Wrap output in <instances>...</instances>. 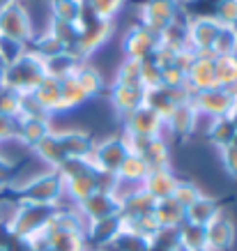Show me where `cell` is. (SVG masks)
Masks as SVG:
<instances>
[{
    "label": "cell",
    "mask_w": 237,
    "mask_h": 251,
    "mask_svg": "<svg viewBox=\"0 0 237 251\" xmlns=\"http://www.w3.org/2000/svg\"><path fill=\"white\" fill-rule=\"evenodd\" d=\"M48 74V65H46L44 58H39L35 51H25V53L14 62L5 67V85L16 90L19 95H30L42 78Z\"/></svg>",
    "instance_id": "cell-1"
},
{
    "label": "cell",
    "mask_w": 237,
    "mask_h": 251,
    "mask_svg": "<svg viewBox=\"0 0 237 251\" xmlns=\"http://www.w3.org/2000/svg\"><path fill=\"white\" fill-rule=\"evenodd\" d=\"M138 25L159 37L170 23L177 21L180 16V2L177 0H143L136 7Z\"/></svg>",
    "instance_id": "cell-2"
},
{
    "label": "cell",
    "mask_w": 237,
    "mask_h": 251,
    "mask_svg": "<svg viewBox=\"0 0 237 251\" xmlns=\"http://www.w3.org/2000/svg\"><path fill=\"white\" fill-rule=\"evenodd\" d=\"M0 37H9L23 44H32L35 39V25H32L30 12L21 0H14L5 7H0Z\"/></svg>",
    "instance_id": "cell-3"
},
{
    "label": "cell",
    "mask_w": 237,
    "mask_h": 251,
    "mask_svg": "<svg viewBox=\"0 0 237 251\" xmlns=\"http://www.w3.org/2000/svg\"><path fill=\"white\" fill-rule=\"evenodd\" d=\"M115 35V23L113 21H99V19H92L85 25H81V32H78V39L71 53L78 55V58H90L95 55L99 49L113 39Z\"/></svg>",
    "instance_id": "cell-4"
},
{
    "label": "cell",
    "mask_w": 237,
    "mask_h": 251,
    "mask_svg": "<svg viewBox=\"0 0 237 251\" xmlns=\"http://www.w3.org/2000/svg\"><path fill=\"white\" fill-rule=\"evenodd\" d=\"M221 28L223 25L212 14H198L189 19L187 21V49H191L193 53L212 51Z\"/></svg>",
    "instance_id": "cell-5"
},
{
    "label": "cell",
    "mask_w": 237,
    "mask_h": 251,
    "mask_svg": "<svg viewBox=\"0 0 237 251\" xmlns=\"http://www.w3.org/2000/svg\"><path fill=\"white\" fill-rule=\"evenodd\" d=\"M214 60H216V55L212 51L193 53L191 65L187 67V90L191 92V95L219 88L216 85V76H214Z\"/></svg>",
    "instance_id": "cell-6"
},
{
    "label": "cell",
    "mask_w": 237,
    "mask_h": 251,
    "mask_svg": "<svg viewBox=\"0 0 237 251\" xmlns=\"http://www.w3.org/2000/svg\"><path fill=\"white\" fill-rule=\"evenodd\" d=\"M62 191L60 173H44L35 177L32 182L23 187V203H39V205H53Z\"/></svg>",
    "instance_id": "cell-7"
},
{
    "label": "cell",
    "mask_w": 237,
    "mask_h": 251,
    "mask_svg": "<svg viewBox=\"0 0 237 251\" xmlns=\"http://www.w3.org/2000/svg\"><path fill=\"white\" fill-rule=\"evenodd\" d=\"M157 44H159V37H157V35L145 30L143 25L134 23L122 37V53H124V58L143 62V60H147V58H152Z\"/></svg>",
    "instance_id": "cell-8"
},
{
    "label": "cell",
    "mask_w": 237,
    "mask_h": 251,
    "mask_svg": "<svg viewBox=\"0 0 237 251\" xmlns=\"http://www.w3.org/2000/svg\"><path fill=\"white\" fill-rule=\"evenodd\" d=\"M237 101V97L233 92L223 90V88H212V90L196 92L191 97V104L196 106V111L212 115V118H223L228 115V111L233 108V104Z\"/></svg>",
    "instance_id": "cell-9"
},
{
    "label": "cell",
    "mask_w": 237,
    "mask_h": 251,
    "mask_svg": "<svg viewBox=\"0 0 237 251\" xmlns=\"http://www.w3.org/2000/svg\"><path fill=\"white\" fill-rule=\"evenodd\" d=\"M127 154H129V145L127 141L120 136H113L104 141V143L95 150V164L99 171L104 173H118V168L122 166V161L127 159Z\"/></svg>",
    "instance_id": "cell-10"
},
{
    "label": "cell",
    "mask_w": 237,
    "mask_h": 251,
    "mask_svg": "<svg viewBox=\"0 0 237 251\" xmlns=\"http://www.w3.org/2000/svg\"><path fill=\"white\" fill-rule=\"evenodd\" d=\"M120 201L115 198V194L111 189H97L95 194L81 201V210H83L92 221L106 219V217H115L120 214Z\"/></svg>",
    "instance_id": "cell-11"
},
{
    "label": "cell",
    "mask_w": 237,
    "mask_h": 251,
    "mask_svg": "<svg viewBox=\"0 0 237 251\" xmlns=\"http://www.w3.org/2000/svg\"><path fill=\"white\" fill-rule=\"evenodd\" d=\"M161 122L164 120L154 113L152 108L141 106V108H136V111L129 115V120H127V129H129V136L154 138V136H159Z\"/></svg>",
    "instance_id": "cell-12"
},
{
    "label": "cell",
    "mask_w": 237,
    "mask_h": 251,
    "mask_svg": "<svg viewBox=\"0 0 237 251\" xmlns=\"http://www.w3.org/2000/svg\"><path fill=\"white\" fill-rule=\"evenodd\" d=\"M143 95H145V90L138 88V85L113 83V88H111V104L115 106L118 113H122L129 118L136 108L143 106Z\"/></svg>",
    "instance_id": "cell-13"
},
{
    "label": "cell",
    "mask_w": 237,
    "mask_h": 251,
    "mask_svg": "<svg viewBox=\"0 0 237 251\" xmlns=\"http://www.w3.org/2000/svg\"><path fill=\"white\" fill-rule=\"evenodd\" d=\"M32 99L37 101V106L44 111V113H53V111H60V76H53V74H46L42 78V83L30 92Z\"/></svg>",
    "instance_id": "cell-14"
},
{
    "label": "cell",
    "mask_w": 237,
    "mask_h": 251,
    "mask_svg": "<svg viewBox=\"0 0 237 251\" xmlns=\"http://www.w3.org/2000/svg\"><path fill=\"white\" fill-rule=\"evenodd\" d=\"M177 180L168 173V168H150V173L143 180V189L154 198V201H164V198L173 196Z\"/></svg>",
    "instance_id": "cell-15"
},
{
    "label": "cell",
    "mask_w": 237,
    "mask_h": 251,
    "mask_svg": "<svg viewBox=\"0 0 237 251\" xmlns=\"http://www.w3.org/2000/svg\"><path fill=\"white\" fill-rule=\"evenodd\" d=\"M205 237H207V247L212 249H228L233 240H235V228H233V221L226 217H214L205 226Z\"/></svg>",
    "instance_id": "cell-16"
},
{
    "label": "cell",
    "mask_w": 237,
    "mask_h": 251,
    "mask_svg": "<svg viewBox=\"0 0 237 251\" xmlns=\"http://www.w3.org/2000/svg\"><path fill=\"white\" fill-rule=\"evenodd\" d=\"M51 134V125L46 120V115H30V118H19V127H16V136L21 138L23 143L35 145Z\"/></svg>",
    "instance_id": "cell-17"
},
{
    "label": "cell",
    "mask_w": 237,
    "mask_h": 251,
    "mask_svg": "<svg viewBox=\"0 0 237 251\" xmlns=\"http://www.w3.org/2000/svg\"><path fill=\"white\" fill-rule=\"evenodd\" d=\"M216 85L237 97V55H216L214 60Z\"/></svg>",
    "instance_id": "cell-18"
},
{
    "label": "cell",
    "mask_w": 237,
    "mask_h": 251,
    "mask_svg": "<svg viewBox=\"0 0 237 251\" xmlns=\"http://www.w3.org/2000/svg\"><path fill=\"white\" fill-rule=\"evenodd\" d=\"M71 76L76 78V83H78V88L83 90L85 99L97 97V95L101 92V88H104V78H101V74L95 67L85 65V62H78V67L71 72Z\"/></svg>",
    "instance_id": "cell-19"
},
{
    "label": "cell",
    "mask_w": 237,
    "mask_h": 251,
    "mask_svg": "<svg viewBox=\"0 0 237 251\" xmlns=\"http://www.w3.org/2000/svg\"><path fill=\"white\" fill-rule=\"evenodd\" d=\"M51 19L65 23H81L83 16V0H48Z\"/></svg>",
    "instance_id": "cell-20"
},
{
    "label": "cell",
    "mask_w": 237,
    "mask_h": 251,
    "mask_svg": "<svg viewBox=\"0 0 237 251\" xmlns=\"http://www.w3.org/2000/svg\"><path fill=\"white\" fill-rule=\"evenodd\" d=\"M196 106L191 104V99L189 101H184V104H177L175 111L170 113L168 122L170 127L175 129V134H180V136H187V134H191L193 125H196Z\"/></svg>",
    "instance_id": "cell-21"
},
{
    "label": "cell",
    "mask_w": 237,
    "mask_h": 251,
    "mask_svg": "<svg viewBox=\"0 0 237 251\" xmlns=\"http://www.w3.org/2000/svg\"><path fill=\"white\" fill-rule=\"evenodd\" d=\"M35 152L42 157L44 161H48L51 166H60L62 161L67 159L65 157V150H62V143H60V136L58 134H46L37 145H35Z\"/></svg>",
    "instance_id": "cell-22"
},
{
    "label": "cell",
    "mask_w": 237,
    "mask_h": 251,
    "mask_svg": "<svg viewBox=\"0 0 237 251\" xmlns=\"http://www.w3.org/2000/svg\"><path fill=\"white\" fill-rule=\"evenodd\" d=\"M177 244L184 247L187 251L207 249L205 226H198V224H184L182 228H177Z\"/></svg>",
    "instance_id": "cell-23"
},
{
    "label": "cell",
    "mask_w": 237,
    "mask_h": 251,
    "mask_svg": "<svg viewBox=\"0 0 237 251\" xmlns=\"http://www.w3.org/2000/svg\"><path fill=\"white\" fill-rule=\"evenodd\" d=\"M184 214H187V221H189V224L207 226V224L216 217V203L212 201V198L200 196L196 203H191V205L184 210Z\"/></svg>",
    "instance_id": "cell-24"
},
{
    "label": "cell",
    "mask_w": 237,
    "mask_h": 251,
    "mask_svg": "<svg viewBox=\"0 0 237 251\" xmlns=\"http://www.w3.org/2000/svg\"><path fill=\"white\" fill-rule=\"evenodd\" d=\"M127 0H83L85 9L99 21H115V16L124 9Z\"/></svg>",
    "instance_id": "cell-25"
},
{
    "label": "cell",
    "mask_w": 237,
    "mask_h": 251,
    "mask_svg": "<svg viewBox=\"0 0 237 251\" xmlns=\"http://www.w3.org/2000/svg\"><path fill=\"white\" fill-rule=\"evenodd\" d=\"M30 51H35V53L39 55V58H44L46 62L48 60H53V58H58V55L62 53H67V49L58 42V39L51 35V32H42L39 37L32 39V44H30Z\"/></svg>",
    "instance_id": "cell-26"
},
{
    "label": "cell",
    "mask_w": 237,
    "mask_h": 251,
    "mask_svg": "<svg viewBox=\"0 0 237 251\" xmlns=\"http://www.w3.org/2000/svg\"><path fill=\"white\" fill-rule=\"evenodd\" d=\"M46 32H51V35H53V37L58 39L65 49H67V51H71L74 44H76V39H78L81 25H78V23H65V21H55V19H51Z\"/></svg>",
    "instance_id": "cell-27"
},
{
    "label": "cell",
    "mask_w": 237,
    "mask_h": 251,
    "mask_svg": "<svg viewBox=\"0 0 237 251\" xmlns=\"http://www.w3.org/2000/svg\"><path fill=\"white\" fill-rule=\"evenodd\" d=\"M235 125L223 115V118H214V122H212V127H210V138H212V143L221 145V148H228V145H233V141H235Z\"/></svg>",
    "instance_id": "cell-28"
},
{
    "label": "cell",
    "mask_w": 237,
    "mask_h": 251,
    "mask_svg": "<svg viewBox=\"0 0 237 251\" xmlns=\"http://www.w3.org/2000/svg\"><path fill=\"white\" fill-rule=\"evenodd\" d=\"M150 173V166H147L143 157H138V154H127V159L122 161V166L118 168V175L124 177V180H131V182H136V180H145V175Z\"/></svg>",
    "instance_id": "cell-29"
},
{
    "label": "cell",
    "mask_w": 237,
    "mask_h": 251,
    "mask_svg": "<svg viewBox=\"0 0 237 251\" xmlns=\"http://www.w3.org/2000/svg\"><path fill=\"white\" fill-rule=\"evenodd\" d=\"M141 60H131V58H124L120 65H118V72H115V83L120 85H141Z\"/></svg>",
    "instance_id": "cell-30"
},
{
    "label": "cell",
    "mask_w": 237,
    "mask_h": 251,
    "mask_svg": "<svg viewBox=\"0 0 237 251\" xmlns=\"http://www.w3.org/2000/svg\"><path fill=\"white\" fill-rule=\"evenodd\" d=\"M159 42L170 46V49H175V51L187 49V21H180V19H177L175 23H170L168 28L159 35Z\"/></svg>",
    "instance_id": "cell-31"
},
{
    "label": "cell",
    "mask_w": 237,
    "mask_h": 251,
    "mask_svg": "<svg viewBox=\"0 0 237 251\" xmlns=\"http://www.w3.org/2000/svg\"><path fill=\"white\" fill-rule=\"evenodd\" d=\"M21 97L16 90L7 88V85H0V115H7V118H19L21 115Z\"/></svg>",
    "instance_id": "cell-32"
},
{
    "label": "cell",
    "mask_w": 237,
    "mask_h": 251,
    "mask_svg": "<svg viewBox=\"0 0 237 251\" xmlns=\"http://www.w3.org/2000/svg\"><path fill=\"white\" fill-rule=\"evenodd\" d=\"M214 55H237V30L233 25H223L214 46H212Z\"/></svg>",
    "instance_id": "cell-33"
},
{
    "label": "cell",
    "mask_w": 237,
    "mask_h": 251,
    "mask_svg": "<svg viewBox=\"0 0 237 251\" xmlns=\"http://www.w3.org/2000/svg\"><path fill=\"white\" fill-rule=\"evenodd\" d=\"M28 49H30V46L23 44V42H16V39H9V37H0V62H2L5 67H9V65H14Z\"/></svg>",
    "instance_id": "cell-34"
},
{
    "label": "cell",
    "mask_w": 237,
    "mask_h": 251,
    "mask_svg": "<svg viewBox=\"0 0 237 251\" xmlns=\"http://www.w3.org/2000/svg\"><path fill=\"white\" fill-rule=\"evenodd\" d=\"M161 85L168 90H182V88H187V72L177 65L164 67L161 69Z\"/></svg>",
    "instance_id": "cell-35"
},
{
    "label": "cell",
    "mask_w": 237,
    "mask_h": 251,
    "mask_svg": "<svg viewBox=\"0 0 237 251\" xmlns=\"http://www.w3.org/2000/svg\"><path fill=\"white\" fill-rule=\"evenodd\" d=\"M221 25H235L237 23V0H219L212 14Z\"/></svg>",
    "instance_id": "cell-36"
},
{
    "label": "cell",
    "mask_w": 237,
    "mask_h": 251,
    "mask_svg": "<svg viewBox=\"0 0 237 251\" xmlns=\"http://www.w3.org/2000/svg\"><path fill=\"white\" fill-rule=\"evenodd\" d=\"M223 164H226V171H228L233 177H237V145H228L223 148Z\"/></svg>",
    "instance_id": "cell-37"
},
{
    "label": "cell",
    "mask_w": 237,
    "mask_h": 251,
    "mask_svg": "<svg viewBox=\"0 0 237 251\" xmlns=\"http://www.w3.org/2000/svg\"><path fill=\"white\" fill-rule=\"evenodd\" d=\"M7 175H9V164H7L5 157H0V184H5Z\"/></svg>",
    "instance_id": "cell-38"
},
{
    "label": "cell",
    "mask_w": 237,
    "mask_h": 251,
    "mask_svg": "<svg viewBox=\"0 0 237 251\" xmlns=\"http://www.w3.org/2000/svg\"><path fill=\"white\" fill-rule=\"evenodd\" d=\"M0 85H5V65L0 62Z\"/></svg>",
    "instance_id": "cell-39"
},
{
    "label": "cell",
    "mask_w": 237,
    "mask_h": 251,
    "mask_svg": "<svg viewBox=\"0 0 237 251\" xmlns=\"http://www.w3.org/2000/svg\"><path fill=\"white\" fill-rule=\"evenodd\" d=\"M9 2H14V0H0V7H5V5H9Z\"/></svg>",
    "instance_id": "cell-40"
},
{
    "label": "cell",
    "mask_w": 237,
    "mask_h": 251,
    "mask_svg": "<svg viewBox=\"0 0 237 251\" xmlns=\"http://www.w3.org/2000/svg\"><path fill=\"white\" fill-rule=\"evenodd\" d=\"M233 28H235V30H237V23H235V25H233Z\"/></svg>",
    "instance_id": "cell-41"
},
{
    "label": "cell",
    "mask_w": 237,
    "mask_h": 251,
    "mask_svg": "<svg viewBox=\"0 0 237 251\" xmlns=\"http://www.w3.org/2000/svg\"><path fill=\"white\" fill-rule=\"evenodd\" d=\"M200 251H210V249H200Z\"/></svg>",
    "instance_id": "cell-42"
}]
</instances>
